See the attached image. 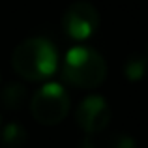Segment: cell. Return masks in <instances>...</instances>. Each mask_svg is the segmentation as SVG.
<instances>
[{
    "label": "cell",
    "instance_id": "1",
    "mask_svg": "<svg viewBox=\"0 0 148 148\" xmlns=\"http://www.w3.org/2000/svg\"><path fill=\"white\" fill-rule=\"evenodd\" d=\"M11 68L26 81H43L58 69V51L47 38H28L21 41L11 54Z\"/></svg>",
    "mask_w": 148,
    "mask_h": 148
},
{
    "label": "cell",
    "instance_id": "12",
    "mask_svg": "<svg viewBox=\"0 0 148 148\" xmlns=\"http://www.w3.org/2000/svg\"><path fill=\"white\" fill-rule=\"evenodd\" d=\"M146 51H148V45H146Z\"/></svg>",
    "mask_w": 148,
    "mask_h": 148
},
{
    "label": "cell",
    "instance_id": "11",
    "mask_svg": "<svg viewBox=\"0 0 148 148\" xmlns=\"http://www.w3.org/2000/svg\"><path fill=\"white\" fill-rule=\"evenodd\" d=\"M0 124H2V116H0Z\"/></svg>",
    "mask_w": 148,
    "mask_h": 148
},
{
    "label": "cell",
    "instance_id": "2",
    "mask_svg": "<svg viewBox=\"0 0 148 148\" xmlns=\"http://www.w3.org/2000/svg\"><path fill=\"white\" fill-rule=\"evenodd\" d=\"M62 77L77 88H98L107 79V62L98 51L86 45H77L66 53Z\"/></svg>",
    "mask_w": 148,
    "mask_h": 148
},
{
    "label": "cell",
    "instance_id": "8",
    "mask_svg": "<svg viewBox=\"0 0 148 148\" xmlns=\"http://www.w3.org/2000/svg\"><path fill=\"white\" fill-rule=\"evenodd\" d=\"M0 139H2V145L6 148H21L26 143L28 135H26L25 127H23L21 124L11 122V124H8V126L2 130Z\"/></svg>",
    "mask_w": 148,
    "mask_h": 148
},
{
    "label": "cell",
    "instance_id": "7",
    "mask_svg": "<svg viewBox=\"0 0 148 148\" xmlns=\"http://www.w3.org/2000/svg\"><path fill=\"white\" fill-rule=\"evenodd\" d=\"M148 73V58L141 56V54H131L127 56L126 64H124V75L127 81H141L145 79Z\"/></svg>",
    "mask_w": 148,
    "mask_h": 148
},
{
    "label": "cell",
    "instance_id": "3",
    "mask_svg": "<svg viewBox=\"0 0 148 148\" xmlns=\"http://www.w3.org/2000/svg\"><path fill=\"white\" fill-rule=\"evenodd\" d=\"M69 94L58 83H47L36 90L30 99V111L36 122L43 126H56L69 112Z\"/></svg>",
    "mask_w": 148,
    "mask_h": 148
},
{
    "label": "cell",
    "instance_id": "6",
    "mask_svg": "<svg viewBox=\"0 0 148 148\" xmlns=\"http://www.w3.org/2000/svg\"><path fill=\"white\" fill-rule=\"evenodd\" d=\"M0 101L6 109L17 111L26 103V88L19 83H10L0 94Z\"/></svg>",
    "mask_w": 148,
    "mask_h": 148
},
{
    "label": "cell",
    "instance_id": "9",
    "mask_svg": "<svg viewBox=\"0 0 148 148\" xmlns=\"http://www.w3.org/2000/svg\"><path fill=\"white\" fill-rule=\"evenodd\" d=\"M105 148H137V143L126 133H114L105 141Z\"/></svg>",
    "mask_w": 148,
    "mask_h": 148
},
{
    "label": "cell",
    "instance_id": "5",
    "mask_svg": "<svg viewBox=\"0 0 148 148\" xmlns=\"http://www.w3.org/2000/svg\"><path fill=\"white\" fill-rule=\"evenodd\" d=\"M75 122L84 133H99L111 122V107L101 96H88L75 109Z\"/></svg>",
    "mask_w": 148,
    "mask_h": 148
},
{
    "label": "cell",
    "instance_id": "10",
    "mask_svg": "<svg viewBox=\"0 0 148 148\" xmlns=\"http://www.w3.org/2000/svg\"><path fill=\"white\" fill-rule=\"evenodd\" d=\"M79 148H96V145H94V141H92V139H84V141H81Z\"/></svg>",
    "mask_w": 148,
    "mask_h": 148
},
{
    "label": "cell",
    "instance_id": "4",
    "mask_svg": "<svg viewBox=\"0 0 148 148\" xmlns=\"http://www.w3.org/2000/svg\"><path fill=\"white\" fill-rule=\"evenodd\" d=\"M99 26V13L90 2H73L62 15V30L71 40L83 41L94 36Z\"/></svg>",
    "mask_w": 148,
    "mask_h": 148
}]
</instances>
